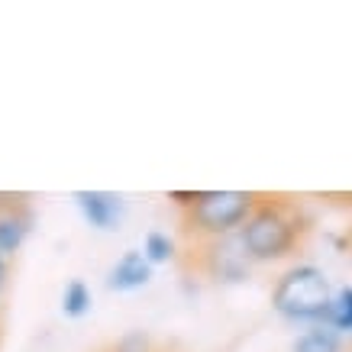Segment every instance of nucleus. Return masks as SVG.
Listing matches in <instances>:
<instances>
[{
  "instance_id": "1",
  "label": "nucleus",
  "mask_w": 352,
  "mask_h": 352,
  "mask_svg": "<svg viewBox=\"0 0 352 352\" xmlns=\"http://www.w3.org/2000/svg\"><path fill=\"white\" fill-rule=\"evenodd\" d=\"M333 291L330 281L317 265H294L291 272L278 278L275 291H272V307L294 323H327V310H330Z\"/></svg>"
},
{
  "instance_id": "2",
  "label": "nucleus",
  "mask_w": 352,
  "mask_h": 352,
  "mask_svg": "<svg viewBox=\"0 0 352 352\" xmlns=\"http://www.w3.org/2000/svg\"><path fill=\"white\" fill-rule=\"evenodd\" d=\"M245 256L256 262H272V258L288 256L298 243V226L278 204H262L252 207V214L245 217L243 233H239Z\"/></svg>"
},
{
  "instance_id": "3",
  "label": "nucleus",
  "mask_w": 352,
  "mask_h": 352,
  "mask_svg": "<svg viewBox=\"0 0 352 352\" xmlns=\"http://www.w3.org/2000/svg\"><path fill=\"white\" fill-rule=\"evenodd\" d=\"M256 197L249 191H207L197 194V201L191 204V223L201 233L210 236H230L236 226L245 223V217L252 214Z\"/></svg>"
},
{
  "instance_id": "4",
  "label": "nucleus",
  "mask_w": 352,
  "mask_h": 352,
  "mask_svg": "<svg viewBox=\"0 0 352 352\" xmlns=\"http://www.w3.org/2000/svg\"><path fill=\"white\" fill-rule=\"evenodd\" d=\"M75 207L78 214L85 217L87 226H94L100 233H110L123 223V214H126V204L123 197L113 191H75Z\"/></svg>"
},
{
  "instance_id": "5",
  "label": "nucleus",
  "mask_w": 352,
  "mask_h": 352,
  "mask_svg": "<svg viewBox=\"0 0 352 352\" xmlns=\"http://www.w3.org/2000/svg\"><path fill=\"white\" fill-rule=\"evenodd\" d=\"M207 265L217 281H243L249 275V256H245L239 236H220L210 249Z\"/></svg>"
},
{
  "instance_id": "6",
  "label": "nucleus",
  "mask_w": 352,
  "mask_h": 352,
  "mask_svg": "<svg viewBox=\"0 0 352 352\" xmlns=\"http://www.w3.org/2000/svg\"><path fill=\"white\" fill-rule=\"evenodd\" d=\"M32 233V210L23 204V197L10 207H0V256L10 262L20 252Z\"/></svg>"
},
{
  "instance_id": "7",
  "label": "nucleus",
  "mask_w": 352,
  "mask_h": 352,
  "mask_svg": "<svg viewBox=\"0 0 352 352\" xmlns=\"http://www.w3.org/2000/svg\"><path fill=\"white\" fill-rule=\"evenodd\" d=\"M152 278V265L142 258L139 249H129L123 256L110 265L107 272V288L110 291H120V294H129V291H139L146 288Z\"/></svg>"
},
{
  "instance_id": "8",
  "label": "nucleus",
  "mask_w": 352,
  "mask_h": 352,
  "mask_svg": "<svg viewBox=\"0 0 352 352\" xmlns=\"http://www.w3.org/2000/svg\"><path fill=\"white\" fill-rule=\"evenodd\" d=\"M91 307H94V294H91V288H87L81 278H72V281L62 288V314L68 317V320H81V317L91 314Z\"/></svg>"
},
{
  "instance_id": "9",
  "label": "nucleus",
  "mask_w": 352,
  "mask_h": 352,
  "mask_svg": "<svg viewBox=\"0 0 352 352\" xmlns=\"http://www.w3.org/2000/svg\"><path fill=\"white\" fill-rule=\"evenodd\" d=\"M291 352H342V336L330 327H314L294 340Z\"/></svg>"
},
{
  "instance_id": "10",
  "label": "nucleus",
  "mask_w": 352,
  "mask_h": 352,
  "mask_svg": "<svg viewBox=\"0 0 352 352\" xmlns=\"http://www.w3.org/2000/svg\"><path fill=\"white\" fill-rule=\"evenodd\" d=\"M342 336V333H352V288H340L330 300V310H327V323Z\"/></svg>"
},
{
  "instance_id": "11",
  "label": "nucleus",
  "mask_w": 352,
  "mask_h": 352,
  "mask_svg": "<svg viewBox=\"0 0 352 352\" xmlns=\"http://www.w3.org/2000/svg\"><path fill=\"white\" fill-rule=\"evenodd\" d=\"M142 258L149 262V265H165V262H171L175 258V243H171L168 233H159V230H152V233H146V239H142Z\"/></svg>"
},
{
  "instance_id": "12",
  "label": "nucleus",
  "mask_w": 352,
  "mask_h": 352,
  "mask_svg": "<svg viewBox=\"0 0 352 352\" xmlns=\"http://www.w3.org/2000/svg\"><path fill=\"white\" fill-rule=\"evenodd\" d=\"M113 352H152V340L142 330H129L113 342Z\"/></svg>"
},
{
  "instance_id": "13",
  "label": "nucleus",
  "mask_w": 352,
  "mask_h": 352,
  "mask_svg": "<svg viewBox=\"0 0 352 352\" xmlns=\"http://www.w3.org/2000/svg\"><path fill=\"white\" fill-rule=\"evenodd\" d=\"M7 278H10V262L0 256V294H3V288H7Z\"/></svg>"
}]
</instances>
